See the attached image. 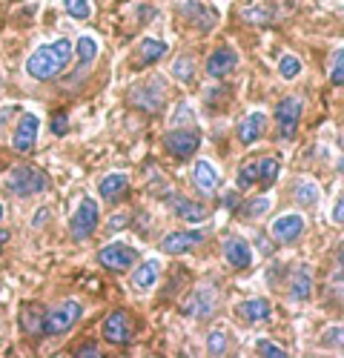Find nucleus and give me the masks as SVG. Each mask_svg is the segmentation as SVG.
I'll use <instances>...</instances> for the list:
<instances>
[{
    "mask_svg": "<svg viewBox=\"0 0 344 358\" xmlns=\"http://www.w3.org/2000/svg\"><path fill=\"white\" fill-rule=\"evenodd\" d=\"M72 61V43L66 38L55 41L49 46H41L29 55L26 61V75L35 78V80H49L55 75H61Z\"/></svg>",
    "mask_w": 344,
    "mask_h": 358,
    "instance_id": "obj_1",
    "label": "nucleus"
},
{
    "mask_svg": "<svg viewBox=\"0 0 344 358\" xmlns=\"http://www.w3.org/2000/svg\"><path fill=\"white\" fill-rule=\"evenodd\" d=\"M83 315V307L78 301H64L57 304L55 310H49L43 315V333L49 336H61V333H69L72 327L78 324V318Z\"/></svg>",
    "mask_w": 344,
    "mask_h": 358,
    "instance_id": "obj_2",
    "label": "nucleus"
},
{
    "mask_svg": "<svg viewBox=\"0 0 344 358\" xmlns=\"http://www.w3.org/2000/svg\"><path fill=\"white\" fill-rule=\"evenodd\" d=\"M98 221H101V213H98V201L95 198H83L78 203V210L69 221V232L75 241H86L95 229H98Z\"/></svg>",
    "mask_w": 344,
    "mask_h": 358,
    "instance_id": "obj_3",
    "label": "nucleus"
},
{
    "mask_svg": "<svg viewBox=\"0 0 344 358\" xmlns=\"http://www.w3.org/2000/svg\"><path fill=\"white\" fill-rule=\"evenodd\" d=\"M46 175L41 169H32V166H15L9 172V192H15L17 198H29L35 192H43L46 189Z\"/></svg>",
    "mask_w": 344,
    "mask_h": 358,
    "instance_id": "obj_4",
    "label": "nucleus"
},
{
    "mask_svg": "<svg viewBox=\"0 0 344 358\" xmlns=\"http://www.w3.org/2000/svg\"><path fill=\"white\" fill-rule=\"evenodd\" d=\"M301 98H284L278 106H275V127H278V138L281 141H290L299 129V121H301Z\"/></svg>",
    "mask_w": 344,
    "mask_h": 358,
    "instance_id": "obj_5",
    "label": "nucleus"
},
{
    "mask_svg": "<svg viewBox=\"0 0 344 358\" xmlns=\"http://www.w3.org/2000/svg\"><path fill=\"white\" fill-rule=\"evenodd\" d=\"M98 261H101V266H106V270H112V273H127L138 264V252L132 247L121 244V241H115V244L101 247Z\"/></svg>",
    "mask_w": 344,
    "mask_h": 358,
    "instance_id": "obj_6",
    "label": "nucleus"
},
{
    "mask_svg": "<svg viewBox=\"0 0 344 358\" xmlns=\"http://www.w3.org/2000/svg\"><path fill=\"white\" fill-rule=\"evenodd\" d=\"M164 98H166V89H164V80H158V78L132 89V103L143 112H150V115H155L164 106Z\"/></svg>",
    "mask_w": 344,
    "mask_h": 358,
    "instance_id": "obj_7",
    "label": "nucleus"
},
{
    "mask_svg": "<svg viewBox=\"0 0 344 358\" xmlns=\"http://www.w3.org/2000/svg\"><path fill=\"white\" fill-rule=\"evenodd\" d=\"M164 143H166V149H169V152L175 155V158L187 161V158L195 155V149L201 146V132L192 129V127H187V129H172V132L164 138Z\"/></svg>",
    "mask_w": 344,
    "mask_h": 358,
    "instance_id": "obj_8",
    "label": "nucleus"
},
{
    "mask_svg": "<svg viewBox=\"0 0 344 358\" xmlns=\"http://www.w3.org/2000/svg\"><path fill=\"white\" fill-rule=\"evenodd\" d=\"M38 132H41V117L32 115V112H26L17 121V129H15V138H12L15 152H20V155L32 152L35 143H38Z\"/></svg>",
    "mask_w": 344,
    "mask_h": 358,
    "instance_id": "obj_9",
    "label": "nucleus"
},
{
    "mask_svg": "<svg viewBox=\"0 0 344 358\" xmlns=\"http://www.w3.org/2000/svg\"><path fill=\"white\" fill-rule=\"evenodd\" d=\"M224 258L233 270H250L252 261H255V252H252L250 241H244L241 235H233L224 241Z\"/></svg>",
    "mask_w": 344,
    "mask_h": 358,
    "instance_id": "obj_10",
    "label": "nucleus"
},
{
    "mask_svg": "<svg viewBox=\"0 0 344 358\" xmlns=\"http://www.w3.org/2000/svg\"><path fill=\"white\" fill-rule=\"evenodd\" d=\"M181 12L195 29H201V32H210V29H215V23H218V12L213 6H207L204 0H184Z\"/></svg>",
    "mask_w": 344,
    "mask_h": 358,
    "instance_id": "obj_11",
    "label": "nucleus"
},
{
    "mask_svg": "<svg viewBox=\"0 0 344 358\" xmlns=\"http://www.w3.org/2000/svg\"><path fill=\"white\" fill-rule=\"evenodd\" d=\"M201 241H204V232H198V229H192V232H169V235H164V241H161V252L184 255L192 247H198Z\"/></svg>",
    "mask_w": 344,
    "mask_h": 358,
    "instance_id": "obj_12",
    "label": "nucleus"
},
{
    "mask_svg": "<svg viewBox=\"0 0 344 358\" xmlns=\"http://www.w3.org/2000/svg\"><path fill=\"white\" fill-rule=\"evenodd\" d=\"M273 238L278 244H296L304 235V218L301 215H281L273 221Z\"/></svg>",
    "mask_w": 344,
    "mask_h": 358,
    "instance_id": "obj_13",
    "label": "nucleus"
},
{
    "mask_svg": "<svg viewBox=\"0 0 344 358\" xmlns=\"http://www.w3.org/2000/svg\"><path fill=\"white\" fill-rule=\"evenodd\" d=\"M192 184H195V189L204 198H213L215 189H218V169L210 161H195V166H192Z\"/></svg>",
    "mask_w": 344,
    "mask_h": 358,
    "instance_id": "obj_14",
    "label": "nucleus"
},
{
    "mask_svg": "<svg viewBox=\"0 0 344 358\" xmlns=\"http://www.w3.org/2000/svg\"><path fill=\"white\" fill-rule=\"evenodd\" d=\"M129 336H132V330H129V318H127V313L115 310V313L103 321V338H106L109 344H127Z\"/></svg>",
    "mask_w": 344,
    "mask_h": 358,
    "instance_id": "obj_15",
    "label": "nucleus"
},
{
    "mask_svg": "<svg viewBox=\"0 0 344 358\" xmlns=\"http://www.w3.org/2000/svg\"><path fill=\"white\" fill-rule=\"evenodd\" d=\"M236 66H238V55H236L233 49H215V52L207 57V75H210L213 80L229 75Z\"/></svg>",
    "mask_w": 344,
    "mask_h": 358,
    "instance_id": "obj_16",
    "label": "nucleus"
},
{
    "mask_svg": "<svg viewBox=\"0 0 344 358\" xmlns=\"http://www.w3.org/2000/svg\"><path fill=\"white\" fill-rule=\"evenodd\" d=\"M166 203L172 206V213H175L178 218H184V221H189V224L207 221V210H204V206L195 203V201H189V198H184V195H169Z\"/></svg>",
    "mask_w": 344,
    "mask_h": 358,
    "instance_id": "obj_17",
    "label": "nucleus"
},
{
    "mask_svg": "<svg viewBox=\"0 0 344 358\" xmlns=\"http://www.w3.org/2000/svg\"><path fill=\"white\" fill-rule=\"evenodd\" d=\"M264 129H267V115L264 112H250L238 124V141L250 146V143H255L258 138L264 135Z\"/></svg>",
    "mask_w": 344,
    "mask_h": 358,
    "instance_id": "obj_18",
    "label": "nucleus"
},
{
    "mask_svg": "<svg viewBox=\"0 0 344 358\" xmlns=\"http://www.w3.org/2000/svg\"><path fill=\"white\" fill-rule=\"evenodd\" d=\"M129 189V178L124 172H112L106 178H101V184H98V192L103 201H121Z\"/></svg>",
    "mask_w": 344,
    "mask_h": 358,
    "instance_id": "obj_19",
    "label": "nucleus"
},
{
    "mask_svg": "<svg viewBox=\"0 0 344 358\" xmlns=\"http://www.w3.org/2000/svg\"><path fill=\"white\" fill-rule=\"evenodd\" d=\"M238 315L250 324H261L273 315V304L267 301V298H250V301L238 304Z\"/></svg>",
    "mask_w": 344,
    "mask_h": 358,
    "instance_id": "obj_20",
    "label": "nucleus"
},
{
    "mask_svg": "<svg viewBox=\"0 0 344 358\" xmlns=\"http://www.w3.org/2000/svg\"><path fill=\"white\" fill-rule=\"evenodd\" d=\"M158 275H161V264H158V261H143L138 270L132 273V287H135L138 292H147V289L155 287Z\"/></svg>",
    "mask_w": 344,
    "mask_h": 358,
    "instance_id": "obj_21",
    "label": "nucleus"
},
{
    "mask_svg": "<svg viewBox=\"0 0 344 358\" xmlns=\"http://www.w3.org/2000/svg\"><path fill=\"white\" fill-rule=\"evenodd\" d=\"M310 295H313V275H310L307 266H299L293 281H290V301L301 304V301H307Z\"/></svg>",
    "mask_w": 344,
    "mask_h": 358,
    "instance_id": "obj_22",
    "label": "nucleus"
},
{
    "mask_svg": "<svg viewBox=\"0 0 344 358\" xmlns=\"http://www.w3.org/2000/svg\"><path fill=\"white\" fill-rule=\"evenodd\" d=\"M189 304H195V307H187L189 315H195V318H207V315L215 310V292H213L210 287L195 289V295H192V301H189Z\"/></svg>",
    "mask_w": 344,
    "mask_h": 358,
    "instance_id": "obj_23",
    "label": "nucleus"
},
{
    "mask_svg": "<svg viewBox=\"0 0 344 358\" xmlns=\"http://www.w3.org/2000/svg\"><path fill=\"white\" fill-rule=\"evenodd\" d=\"M95 61H98V41L89 38V35H83L78 41V72L75 75H80L83 69H89Z\"/></svg>",
    "mask_w": 344,
    "mask_h": 358,
    "instance_id": "obj_24",
    "label": "nucleus"
},
{
    "mask_svg": "<svg viewBox=\"0 0 344 358\" xmlns=\"http://www.w3.org/2000/svg\"><path fill=\"white\" fill-rule=\"evenodd\" d=\"M166 52H169V49H166V43H164V41H155V38L143 41V43H141V66L158 64V61H161V57H164Z\"/></svg>",
    "mask_w": 344,
    "mask_h": 358,
    "instance_id": "obj_25",
    "label": "nucleus"
},
{
    "mask_svg": "<svg viewBox=\"0 0 344 358\" xmlns=\"http://www.w3.org/2000/svg\"><path fill=\"white\" fill-rule=\"evenodd\" d=\"M278 172H281V164H278V158H261V161H258V184H261V187H270V184H275Z\"/></svg>",
    "mask_w": 344,
    "mask_h": 358,
    "instance_id": "obj_26",
    "label": "nucleus"
},
{
    "mask_svg": "<svg viewBox=\"0 0 344 358\" xmlns=\"http://www.w3.org/2000/svg\"><path fill=\"white\" fill-rule=\"evenodd\" d=\"M267 210H270V198H267V195H258V198L247 201L238 213H241L244 218H250V221H252V218H261V215H267Z\"/></svg>",
    "mask_w": 344,
    "mask_h": 358,
    "instance_id": "obj_27",
    "label": "nucleus"
},
{
    "mask_svg": "<svg viewBox=\"0 0 344 358\" xmlns=\"http://www.w3.org/2000/svg\"><path fill=\"white\" fill-rule=\"evenodd\" d=\"M296 198H299L301 206H315V203H319V187L304 178V181L296 184Z\"/></svg>",
    "mask_w": 344,
    "mask_h": 358,
    "instance_id": "obj_28",
    "label": "nucleus"
},
{
    "mask_svg": "<svg viewBox=\"0 0 344 358\" xmlns=\"http://www.w3.org/2000/svg\"><path fill=\"white\" fill-rule=\"evenodd\" d=\"M236 184H238V189H250V187L258 184V161H250V164H244V166L238 169Z\"/></svg>",
    "mask_w": 344,
    "mask_h": 358,
    "instance_id": "obj_29",
    "label": "nucleus"
},
{
    "mask_svg": "<svg viewBox=\"0 0 344 358\" xmlns=\"http://www.w3.org/2000/svg\"><path fill=\"white\" fill-rule=\"evenodd\" d=\"M278 75H281L284 80L299 78V75H301V61H299L296 55H284L281 61H278Z\"/></svg>",
    "mask_w": 344,
    "mask_h": 358,
    "instance_id": "obj_30",
    "label": "nucleus"
},
{
    "mask_svg": "<svg viewBox=\"0 0 344 358\" xmlns=\"http://www.w3.org/2000/svg\"><path fill=\"white\" fill-rule=\"evenodd\" d=\"M64 9H66V15L75 17V20H89V15H92L89 0H64Z\"/></svg>",
    "mask_w": 344,
    "mask_h": 358,
    "instance_id": "obj_31",
    "label": "nucleus"
},
{
    "mask_svg": "<svg viewBox=\"0 0 344 358\" xmlns=\"http://www.w3.org/2000/svg\"><path fill=\"white\" fill-rule=\"evenodd\" d=\"M43 315H46V313L26 307V310H23V327H26V333H43Z\"/></svg>",
    "mask_w": 344,
    "mask_h": 358,
    "instance_id": "obj_32",
    "label": "nucleus"
},
{
    "mask_svg": "<svg viewBox=\"0 0 344 358\" xmlns=\"http://www.w3.org/2000/svg\"><path fill=\"white\" fill-rule=\"evenodd\" d=\"M172 75H175L181 83H189L192 75H195V61H189V57H181V61L172 66Z\"/></svg>",
    "mask_w": 344,
    "mask_h": 358,
    "instance_id": "obj_33",
    "label": "nucleus"
},
{
    "mask_svg": "<svg viewBox=\"0 0 344 358\" xmlns=\"http://www.w3.org/2000/svg\"><path fill=\"white\" fill-rule=\"evenodd\" d=\"M207 352H210V355H224V352H227V333H224V330H215V333L210 336Z\"/></svg>",
    "mask_w": 344,
    "mask_h": 358,
    "instance_id": "obj_34",
    "label": "nucleus"
},
{
    "mask_svg": "<svg viewBox=\"0 0 344 358\" xmlns=\"http://www.w3.org/2000/svg\"><path fill=\"white\" fill-rule=\"evenodd\" d=\"M330 80H333L336 86H344V49H338V52H336V57H333Z\"/></svg>",
    "mask_w": 344,
    "mask_h": 358,
    "instance_id": "obj_35",
    "label": "nucleus"
},
{
    "mask_svg": "<svg viewBox=\"0 0 344 358\" xmlns=\"http://www.w3.org/2000/svg\"><path fill=\"white\" fill-rule=\"evenodd\" d=\"M255 350H258V355H270V358H287V350L284 347H278V344H273V341H258L255 344Z\"/></svg>",
    "mask_w": 344,
    "mask_h": 358,
    "instance_id": "obj_36",
    "label": "nucleus"
},
{
    "mask_svg": "<svg viewBox=\"0 0 344 358\" xmlns=\"http://www.w3.org/2000/svg\"><path fill=\"white\" fill-rule=\"evenodd\" d=\"M66 121H69L66 112L55 115V117H52V132H55V135H66V129H69V124H66Z\"/></svg>",
    "mask_w": 344,
    "mask_h": 358,
    "instance_id": "obj_37",
    "label": "nucleus"
},
{
    "mask_svg": "<svg viewBox=\"0 0 344 358\" xmlns=\"http://www.w3.org/2000/svg\"><path fill=\"white\" fill-rule=\"evenodd\" d=\"M330 221H333V224H338V227H344V195H341V198H338V203L333 206Z\"/></svg>",
    "mask_w": 344,
    "mask_h": 358,
    "instance_id": "obj_38",
    "label": "nucleus"
},
{
    "mask_svg": "<svg viewBox=\"0 0 344 358\" xmlns=\"http://www.w3.org/2000/svg\"><path fill=\"white\" fill-rule=\"evenodd\" d=\"M78 355H101V352H98L92 344H86V347H80V350H78Z\"/></svg>",
    "mask_w": 344,
    "mask_h": 358,
    "instance_id": "obj_39",
    "label": "nucleus"
},
{
    "mask_svg": "<svg viewBox=\"0 0 344 358\" xmlns=\"http://www.w3.org/2000/svg\"><path fill=\"white\" fill-rule=\"evenodd\" d=\"M6 241H9V232H6V229H0V250H3Z\"/></svg>",
    "mask_w": 344,
    "mask_h": 358,
    "instance_id": "obj_40",
    "label": "nucleus"
},
{
    "mask_svg": "<svg viewBox=\"0 0 344 358\" xmlns=\"http://www.w3.org/2000/svg\"><path fill=\"white\" fill-rule=\"evenodd\" d=\"M338 261H341V266H344V247L338 250Z\"/></svg>",
    "mask_w": 344,
    "mask_h": 358,
    "instance_id": "obj_41",
    "label": "nucleus"
},
{
    "mask_svg": "<svg viewBox=\"0 0 344 358\" xmlns=\"http://www.w3.org/2000/svg\"><path fill=\"white\" fill-rule=\"evenodd\" d=\"M338 172H341V175H344V158H341V161H338Z\"/></svg>",
    "mask_w": 344,
    "mask_h": 358,
    "instance_id": "obj_42",
    "label": "nucleus"
},
{
    "mask_svg": "<svg viewBox=\"0 0 344 358\" xmlns=\"http://www.w3.org/2000/svg\"><path fill=\"white\" fill-rule=\"evenodd\" d=\"M0 218H3V206H0Z\"/></svg>",
    "mask_w": 344,
    "mask_h": 358,
    "instance_id": "obj_43",
    "label": "nucleus"
}]
</instances>
